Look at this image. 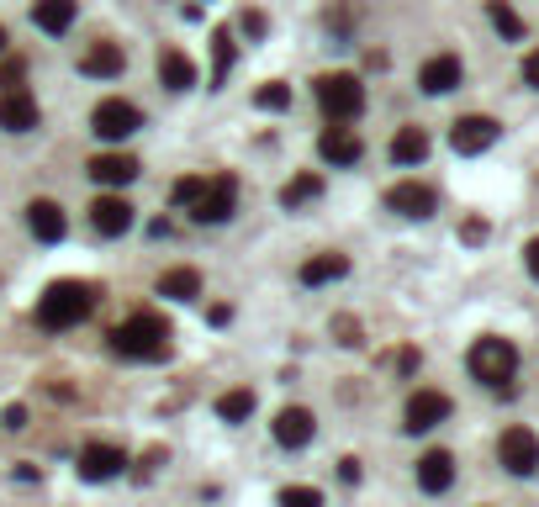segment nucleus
Masks as SVG:
<instances>
[{
	"instance_id": "f257e3e1",
	"label": "nucleus",
	"mask_w": 539,
	"mask_h": 507,
	"mask_svg": "<svg viewBox=\"0 0 539 507\" xmlns=\"http://www.w3.org/2000/svg\"><path fill=\"white\" fill-rule=\"evenodd\" d=\"M96 286L90 280H53V286L37 296V328L48 333H64V328H80L90 312H96Z\"/></svg>"
},
{
	"instance_id": "f03ea898",
	"label": "nucleus",
	"mask_w": 539,
	"mask_h": 507,
	"mask_svg": "<svg viewBox=\"0 0 539 507\" xmlns=\"http://www.w3.org/2000/svg\"><path fill=\"white\" fill-rule=\"evenodd\" d=\"M170 338H175V328L164 323L159 312H133L127 323L111 328V354H117V360H164Z\"/></svg>"
},
{
	"instance_id": "7ed1b4c3",
	"label": "nucleus",
	"mask_w": 539,
	"mask_h": 507,
	"mask_svg": "<svg viewBox=\"0 0 539 507\" xmlns=\"http://www.w3.org/2000/svg\"><path fill=\"white\" fill-rule=\"evenodd\" d=\"M312 96H318L323 106V117L328 122H355L360 111H365V85H360V74H318L312 80Z\"/></svg>"
},
{
	"instance_id": "20e7f679",
	"label": "nucleus",
	"mask_w": 539,
	"mask_h": 507,
	"mask_svg": "<svg viewBox=\"0 0 539 507\" xmlns=\"http://www.w3.org/2000/svg\"><path fill=\"white\" fill-rule=\"evenodd\" d=\"M466 365H471V375L481 386H508L518 375V349H513V338L487 333V338H476V344H471Z\"/></svg>"
},
{
	"instance_id": "39448f33",
	"label": "nucleus",
	"mask_w": 539,
	"mask_h": 507,
	"mask_svg": "<svg viewBox=\"0 0 539 507\" xmlns=\"http://www.w3.org/2000/svg\"><path fill=\"white\" fill-rule=\"evenodd\" d=\"M238 212V175H212L207 191L191 201V217L201 228H217V222H228Z\"/></svg>"
},
{
	"instance_id": "423d86ee",
	"label": "nucleus",
	"mask_w": 539,
	"mask_h": 507,
	"mask_svg": "<svg viewBox=\"0 0 539 507\" xmlns=\"http://www.w3.org/2000/svg\"><path fill=\"white\" fill-rule=\"evenodd\" d=\"M497 460H503L508 476H539V439L534 428H503V439H497Z\"/></svg>"
},
{
	"instance_id": "0eeeda50",
	"label": "nucleus",
	"mask_w": 539,
	"mask_h": 507,
	"mask_svg": "<svg viewBox=\"0 0 539 507\" xmlns=\"http://www.w3.org/2000/svg\"><path fill=\"white\" fill-rule=\"evenodd\" d=\"M90 127H96V138H106V143H122V138H133L138 127H143V111H138L133 101L111 96V101H101L96 111H90Z\"/></svg>"
},
{
	"instance_id": "6e6552de",
	"label": "nucleus",
	"mask_w": 539,
	"mask_h": 507,
	"mask_svg": "<svg viewBox=\"0 0 539 507\" xmlns=\"http://www.w3.org/2000/svg\"><path fill=\"white\" fill-rule=\"evenodd\" d=\"M450 412H455V402L444 397V391H413L407 407H402V428L407 434H429V428H439L450 418Z\"/></svg>"
},
{
	"instance_id": "1a4fd4ad",
	"label": "nucleus",
	"mask_w": 539,
	"mask_h": 507,
	"mask_svg": "<svg viewBox=\"0 0 539 507\" xmlns=\"http://www.w3.org/2000/svg\"><path fill=\"white\" fill-rule=\"evenodd\" d=\"M497 138H503V127H497L492 117H481V111L450 122V148H455V154H487Z\"/></svg>"
},
{
	"instance_id": "9d476101",
	"label": "nucleus",
	"mask_w": 539,
	"mask_h": 507,
	"mask_svg": "<svg viewBox=\"0 0 539 507\" xmlns=\"http://www.w3.org/2000/svg\"><path fill=\"white\" fill-rule=\"evenodd\" d=\"M386 206H392L397 217L423 222V217L439 212V196H434V185H423V180H402V185H392V191H386Z\"/></svg>"
},
{
	"instance_id": "9b49d317",
	"label": "nucleus",
	"mask_w": 539,
	"mask_h": 507,
	"mask_svg": "<svg viewBox=\"0 0 539 507\" xmlns=\"http://www.w3.org/2000/svg\"><path fill=\"white\" fill-rule=\"evenodd\" d=\"M460 80H466V64H460L455 53H434V59L418 69V90H423V96H450Z\"/></svg>"
},
{
	"instance_id": "f8f14e48",
	"label": "nucleus",
	"mask_w": 539,
	"mask_h": 507,
	"mask_svg": "<svg viewBox=\"0 0 539 507\" xmlns=\"http://www.w3.org/2000/svg\"><path fill=\"white\" fill-rule=\"evenodd\" d=\"M127 471V449L122 444H85L80 449V476L85 481H111Z\"/></svg>"
},
{
	"instance_id": "ddd939ff",
	"label": "nucleus",
	"mask_w": 539,
	"mask_h": 507,
	"mask_svg": "<svg viewBox=\"0 0 539 507\" xmlns=\"http://www.w3.org/2000/svg\"><path fill=\"white\" fill-rule=\"evenodd\" d=\"M312 434H318V418L307 407H281L275 412V444L281 449H307Z\"/></svg>"
},
{
	"instance_id": "4468645a",
	"label": "nucleus",
	"mask_w": 539,
	"mask_h": 507,
	"mask_svg": "<svg viewBox=\"0 0 539 507\" xmlns=\"http://www.w3.org/2000/svg\"><path fill=\"white\" fill-rule=\"evenodd\" d=\"M27 228H32V238H37V243H59V238L69 233V217H64V206H59V201L37 196V201H27Z\"/></svg>"
},
{
	"instance_id": "2eb2a0df",
	"label": "nucleus",
	"mask_w": 539,
	"mask_h": 507,
	"mask_svg": "<svg viewBox=\"0 0 539 507\" xmlns=\"http://www.w3.org/2000/svg\"><path fill=\"white\" fill-rule=\"evenodd\" d=\"M90 228H96L101 238H122L127 228H133V201L127 196H101L96 206H90Z\"/></svg>"
},
{
	"instance_id": "dca6fc26",
	"label": "nucleus",
	"mask_w": 539,
	"mask_h": 507,
	"mask_svg": "<svg viewBox=\"0 0 539 507\" xmlns=\"http://www.w3.org/2000/svg\"><path fill=\"white\" fill-rule=\"evenodd\" d=\"M37 96H27V90H0V127L6 133H32L37 127Z\"/></svg>"
},
{
	"instance_id": "f3484780",
	"label": "nucleus",
	"mask_w": 539,
	"mask_h": 507,
	"mask_svg": "<svg viewBox=\"0 0 539 507\" xmlns=\"http://www.w3.org/2000/svg\"><path fill=\"white\" fill-rule=\"evenodd\" d=\"M318 154H323V159H328L333 169H349V164H360V154H365V143H360L355 133H349L344 122H333L328 133L318 138Z\"/></svg>"
},
{
	"instance_id": "a211bd4d",
	"label": "nucleus",
	"mask_w": 539,
	"mask_h": 507,
	"mask_svg": "<svg viewBox=\"0 0 539 507\" xmlns=\"http://www.w3.org/2000/svg\"><path fill=\"white\" fill-rule=\"evenodd\" d=\"M122 69H127L122 43H90V48L80 53V74H90V80H117Z\"/></svg>"
},
{
	"instance_id": "6ab92c4d",
	"label": "nucleus",
	"mask_w": 539,
	"mask_h": 507,
	"mask_svg": "<svg viewBox=\"0 0 539 507\" xmlns=\"http://www.w3.org/2000/svg\"><path fill=\"white\" fill-rule=\"evenodd\" d=\"M418 486L429 497L450 492V486H455V455H450V449H429V455L418 460Z\"/></svg>"
},
{
	"instance_id": "aec40b11",
	"label": "nucleus",
	"mask_w": 539,
	"mask_h": 507,
	"mask_svg": "<svg viewBox=\"0 0 539 507\" xmlns=\"http://www.w3.org/2000/svg\"><path fill=\"white\" fill-rule=\"evenodd\" d=\"M138 159L133 154H96V159H90V180H96V185H117V191H122V185H133L138 180Z\"/></svg>"
},
{
	"instance_id": "412c9836",
	"label": "nucleus",
	"mask_w": 539,
	"mask_h": 507,
	"mask_svg": "<svg viewBox=\"0 0 539 507\" xmlns=\"http://www.w3.org/2000/svg\"><path fill=\"white\" fill-rule=\"evenodd\" d=\"M74 16H80V0H37V6H32V22L43 27L48 37H64L74 27Z\"/></svg>"
},
{
	"instance_id": "4be33fe9",
	"label": "nucleus",
	"mask_w": 539,
	"mask_h": 507,
	"mask_svg": "<svg viewBox=\"0 0 539 507\" xmlns=\"http://www.w3.org/2000/svg\"><path fill=\"white\" fill-rule=\"evenodd\" d=\"M154 69H159V85H164V90H191V85H196V64L185 59L180 48H164Z\"/></svg>"
},
{
	"instance_id": "5701e85b",
	"label": "nucleus",
	"mask_w": 539,
	"mask_h": 507,
	"mask_svg": "<svg viewBox=\"0 0 539 507\" xmlns=\"http://www.w3.org/2000/svg\"><path fill=\"white\" fill-rule=\"evenodd\" d=\"M296 275H302V286H328V280H344L349 275V259L328 249V254H312Z\"/></svg>"
},
{
	"instance_id": "b1692460",
	"label": "nucleus",
	"mask_w": 539,
	"mask_h": 507,
	"mask_svg": "<svg viewBox=\"0 0 539 507\" xmlns=\"http://www.w3.org/2000/svg\"><path fill=\"white\" fill-rule=\"evenodd\" d=\"M159 296H170V302H196L201 296V270H191V265L164 270L159 275Z\"/></svg>"
},
{
	"instance_id": "393cba45",
	"label": "nucleus",
	"mask_w": 539,
	"mask_h": 507,
	"mask_svg": "<svg viewBox=\"0 0 539 507\" xmlns=\"http://www.w3.org/2000/svg\"><path fill=\"white\" fill-rule=\"evenodd\" d=\"M392 159L397 164H423V159H429V133H423V127H397Z\"/></svg>"
},
{
	"instance_id": "a878e982",
	"label": "nucleus",
	"mask_w": 539,
	"mask_h": 507,
	"mask_svg": "<svg viewBox=\"0 0 539 507\" xmlns=\"http://www.w3.org/2000/svg\"><path fill=\"white\" fill-rule=\"evenodd\" d=\"M318 196H323V175H312V169H307V175H291L281 185V206H286V212H296V206H307Z\"/></svg>"
},
{
	"instance_id": "bb28decb",
	"label": "nucleus",
	"mask_w": 539,
	"mask_h": 507,
	"mask_svg": "<svg viewBox=\"0 0 539 507\" xmlns=\"http://www.w3.org/2000/svg\"><path fill=\"white\" fill-rule=\"evenodd\" d=\"M212 90H222V80H228V69H233V59H238V48H233V32L228 27H217L212 32Z\"/></svg>"
},
{
	"instance_id": "cd10ccee",
	"label": "nucleus",
	"mask_w": 539,
	"mask_h": 507,
	"mask_svg": "<svg viewBox=\"0 0 539 507\" xmlns=\"http://www.w3.org/2000/svg\"><path fill=\"white\" fill-rule=\"evenodd\" d=\"M249 412H254V391L249 386H233V391H222V397H217V418L222 423H244Z\"/></svg>"
},
{
	"instance_id": "c85d7f7f",
	"label": "nucleus",
	"mask_w": 539,
	"mask_h": 507,
	"mask_svg": "<svg viewBox=\"0 0 539 507\" xmlns=\"http://www.w3.org/2000/svg\"><path fill=\"white\" fill-rule=\"evenodd\" d=\"M487 16H492V27L503 32L508 43H518V37H524V16H518V11L508 6V0H492V6H487Z\"/></svg>"
},
{
	"instance_id": "c756f323",
	"label": "nucleus",
	"mask_w": 539,
	"mask_h": 507,
	"mask_svg": "<svg viewBox=\"0 0 539 507\" xmlns=\"http://www.w3.org/2000/svg\"><path fill=\"white\" fill-rule=\"evenodd\" d=\"M254 106H259V111H291V85H281V80L259 85V90H254Z\"/></svg>"
},
{
	"instance_id": "7c9ffc66",
	"label": "nucleus",
	"mask_w": 539,
	"mask_h": 507,
	"mask_svg": "<svg viewBox=\"0 0 539 507\" xmlns=\"http://www.w3.org/2000/svg\"><path fill=\"white\" fill-rule=\"evenodd\" d=\"M281 507H323V492H318V486H286Z\"/></svg>"
},
{
	"instance_id": "2f4dec72",
	"label": "nucleus",
	"mask_w": 539,
	"mask_h": 507,
	"mask_svg": "<svg viewBox=\"0 0 539 507\" xmlns=\"http://www.w3.org/2000/svg\"><path fill=\"white\" fill-rule=\"evenodd\" d=\"M201 191H207V175H185V180H175V206H191Z\"/></svg>"
},
{
	"instance_id": "473e14b6",
	"label": "nucleus",
	"mask_w": 539,
	"mask_h": 507,
	"mask_svg": "<svg viewBox=\"0 0 539 507\" xmlns=\"http://www.w3.org/2000/svg\"><path fill=\"white\" fill-rule=\"evenodd\" d=\"M22 74H27L22 59H6V64H0V85H6V90H22Z\"/></svg>"
},
{
	"instance_id": "72a5a7b5",
	"label": "nucleus",
	"mask_w": 539,
	"mask_h": 507,
	"mask_svg": "<svg viewBox=\"0 0 539 507\" xmlns=\"http://www.w3.org/2000/svg\"><path fill=\"white\" fill-rule=\"evenodd\" d=\"M333 333H339V344H349V349L360 344V323H355V317H339V323H333Z\"/></svg>"
},
{
	"instance_id": "f704fd0d",
	"label": "nucleus",
	"mask_w": 539,
	"mask_h": 507,
	"mask_svg": "<svg viewBox=\"0 0 539 507\" xmlns=\"http://www.w3.org/2000/svg\"><path fill=\"white\" fill-rule=\"evenodd\" d=\"M0 428H11V434H22V428H27V407H6V412H0Z\"/></svg>"
},
{
	"instance_id": "c9c22d12",
	"label": "nucleus",
	"mask_w": 539,
	"mask_h": 507,
	"mask_svg": "<svg viewBox=\"0 0 539 507\" xmlns=\"http://www.w3.org/2000/svg\"><path fill=\"white\" fill-rule=\"evenodd\" d=\"M238 27H244L249 37H265V11H244V22H238Z\"/></svg>"
},
{
	"instance_id": "e433bc0d",
	"label": "nucleus",
	"mask_w": 539,
	"mask_h": 507,
	"mask_svg": "<svg viewBox=\"0 0 539 507\" xmlns=\"http://www.w3.org/2000/svg\"><path fill=\"white\" fill-rule=\"evenodd\" d=\"M460 238H466V243H487V222H481V217H471L466 228H460Z\"/></svg>"
},
{
	"instance_id": "4c0bfd02",
	"label": "nucleus",
	"mask_w": 539,
	"mask_h": 507,
	"mask_svg": "<svg viewBox=\"0 0 539 507\" xmlns=\"http://www.w3.org/2000/svg\"><path fill=\"white\" fill-rule=\"evenodd\" d=\"M159 460H164V449H148V455H143V465H138V476L148 481V476H154V471H159Z\"/></svg>"
},
{
	"instance_id": "58836bf2",
	"label": "nucleus",
	"mask_w": 539,
	"mask_h": 507,
	"mask_svg": "<svg viewBox=\"0 0 539 507\" xmlns=\"http://www.w3.org/2000/svg\"><path fill=\"white\" fill-rule=\"evenodd\" d=\"M339 476H344L349 486H355V481H360V460H355V455H349V460H339Z\"/></svg>"
},
{
	"instance_id": "ea45409f",
	"label": "nucleus",
	"mask_w": 539,
	"mask_h": 507,
	"mask_svg": "<svg viewBox=\"0 0 539 507\" xmlns=\"http://www.w3.org/2000/svg\"><path fill=\"white\" fill-rule=\"evenodd\" d=\"M524 80H529V85L539 90V48H534V53H529V59H524Z\"/></svg>"
},
{
	"instance_id": "a19ab883",
	"label": "nucleus",
	"mask_w": 539,
	"mask_h": 507,
	"mask_svg": "<svg viewBox=\"0 0 539 507\" xmlns=\"http://www.w3.org/2000/svg\"><path fill=\"white\" fill-rule=\"evenodd\" d=\"M524 265H529V275L539 280V238H529V249H524Z\"/></svg>"
},
{
	"instance_id": "79ce46f5",
	"label": "nucleus",
	"mask_w": 539,
	"mask_h": 507,
	"mask_svg": "<svg viewBox=\"0 0 539 507\" xmlns=\"http://www.w3.org/2000/svg\"><path fill=\"white\" fill-rule=\"evenodd\" d=\"M397 370L407 375V370H418V349H402V360H397Z\"/></svg>"
},
{
	"instance_id": "37998d69",
	"label": "nucleus",
	"mask_w": 539,
	"mask_h": 507,
	"mask_svg": "<svg viewBox=\"0 0 539 507\" xmlns=\"http://www.w3.org/2000/svg\"><path fill=\"white\" fill-rule=\"evenodd\" d=\"M6 43H11V37H6V27H0V53H6Z\"/></svg>"
}]
</instances>
